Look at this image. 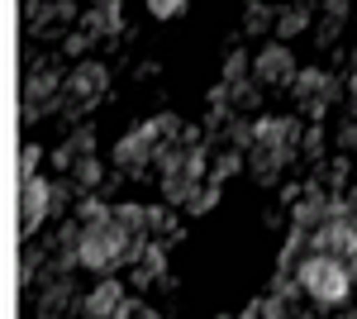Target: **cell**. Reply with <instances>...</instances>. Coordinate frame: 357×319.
<instances>
[{"mask_svg":"<svg viewBox=\"0 0 357 319\" xmlns=\"http://www.w3.org/2000/svg\"><path fill=\"white\" fill-rule=\"evenodd\" d=\"M333 143H338L343 153H357V114H348V119L338 124V133H333Z\"/></svg>","mask_w":357,"mask_h":319,"instance_id":"cell-29","label":"cell"},{"mask_svg":"<svg viewBox=\"0 0 357 319\" xmlns=\"http://www.w3.org/2000/svg\"><path fill=\"white\" fill-rule=\"evenodd\" d=\"M176 234H181V224H176V214H172V205H148V239L172 243Z\"/></svg>","mask_w":357,"mask_h":319,"instance_id":"cell-18","label":"cell"},{"mask_svg":"<svg viewBox=\"0 0 357 319\" xmlns=\"http://www.w3.org/2000/svg\"><path fill=\"white\" fill-rule=\"evenodd\" d=\"M324 148H329V129H324V124H310V129H305V138H301V158H324Z\"/></svg>","mask_w":357,"mask_h":319,"instance_id":"cell-25","label":"cell"},{"mask_svg":"<svg viewBox=\"0 0 357 319\" xmlns=\"http://www.w3.org/2000/svg\"><path fill=\"white\" fill-rule=\"evenodd\" d=\"M138 319H162V315H158V310H148V305H143V315H138Z\"/></svg>","mask_w":357,"mask_h":319,"instance_id":"cell-34","label":"cell"},{"mask_svg":"<svg viewBox=\"0 0 357 319\" xmlns=\"http://www.w3.org/2000/svg\"><path fill=\"white\" fill-rule=\"evenodd\" d=\"M257 101H262V86H257V81L229 86V110H257Z\"/></svg>","mask_w":357,"mask_h":319,"instance_id":"cell-26","label":"cell"},{"mask_svg":"<svg viewBox=\"0 0 357 319\" xmlns=\"http://www.w3.org/2000/svg\"><path fill=\"white\" fill-rule=\"evenodd\" d=\"M72 181H77L82 191H96V186H105L110 177H105L100 158H86V162H77V167H72Z\"/></svg>","mask_w":357,"mask_h":319,"instance_id":"cell-23","label":"cell"},{"mask_svg":"<svg viewBox=\"0 0 357 319\" xmlns=\"http://www.w3.org/2000/svg\"><path fill=\"white\" fill-rule=\"evenodd\" d=\"M296 281H301V291L314 300V305H324V310H343L348 300H353V276H348V267L333 262V258H305L301 272H296Z\"/></svg>","mask_w":357,"mask_h":319,"instance_id":"cell-2","label":"cell"},{"mask_svg":"<svg viewBox=\"0 0 357 319\" xmlns=\"http://www.w3.org/2000/svg\"><path fill=\"white\" fill-rule=\"evenodd\" d=\"M91 43H96V38H86L82 29H72V34H67V48H62V53H67V57H77V62H86Z\"/></svg>","mask_w":357,"mask_h":319,"instance_id":"cell-30","label":"cell"},{"mask_svg":"<svg viewBox=\"0 0 357 319\" xmlns=\"http://www.w3.org/2000/svg\"><path fill=\"white\" fill-rule=\"evenodd\" d=\"M305 258H310V234H305V229H291V234H286V243H281L276 272H281V276H291V267L301 272V262H305Z\"/></svg>","mask_w":357,"mask_h":319,"instance_id":"cell-14","label":"cell"},{"mask_svg":"<svg viewBox=\"0 0 357 319\" xmlns=\"http://www.w3.org/2000/svg\"><path fill=\"white\" fill-rule=\"evenodd\" d=\"M148 10H153L158 20H172V15H186V5H181V0H153Z\"/></svg>","mask_w":357,"mask_h":319,"instance_id":"cell-31","label":"cell"},{"mask_svg":"<svg viewBox=\"0 0 357 319\" xmlns=\"http://www.w3.org/2000/svg\"><path fill=\"white\" fill-rule=\"evenodd\" d=\"M205 186V181H195V177H186V172H172V177H162V195L172 210H186L191 205V195Z\"/></svg>","mask_w":357,"mask_h":319,"instance_id":"cell-16","label":"cell"},{"mask_svg":"<svg viewBox=\"0 0 357 319\" xmlns=\"http://www.w3.org/2000/svg\"><path fill=\"white\" fill-rule=\"evenodd\" d=\"M348 101H353V114H357V72L348 77Z\"/></svg>","mask_w":357,"mask_h":319,"instance_id":"cell-33","label":"cell"},{"mask_svg":"<svg viewBox=\"0 0 357 319\" xmlns=\"http://www.w3.org/2000/svg\"><path fill=\"white\" fill-rule=\"evenodd\" d=\"M243 167H248V153H238V148H220V153L210 158V181L224 186V181H229L234 172H243Z\"/></svg>","mask_w":357,"mask_h":319,"instance_id":"cell-19","label":"cell"},{"mask_svg":"<svg viewBox=\"0 0 357 319\" xmlns=\"http://www.w3.org/2000/svg\"><path fill=\"white\" fill-rule=\"evenodd\" d=\"M348 200H353V210H357V186H353V195H348Z\"/></svg>","mask_w":357,"mask_h":319,"instance_id":"cell-35","label":"cell"},{"mask_svg":"<svg viewBox=\"0 0 357 319\" xmlns=\"http://www.w3.org/2000/svg\"><path fill=\"white\" fill-rule=\"evenodd\" d=\"M220 81H224V86H243V81H252V57L234 48V53L224 57V77Z\"/></svg>","mask_w":357,"mask_h":319,"instance_id":"cell-22","label":"cell"},{"mask_svg":"<svg viewBox=\"0 0 357 319\" xmlns=\"http://www.w3.org/2000/svg\"><path fill=\"white\" fill-rule=\"evenodd\" d=\"M67 310H82V300H77V291H72V281H67V276L43 281V291H38V319H62Z\"/></svg>","mask_w":357,"mask_h":319,"instance_id":"cell-10","label":"cell"},{"mask_svg":"<svg viewBox=\"0 0 357 319\" xmlns=\"http://www.w3.org/2000/svg\"><path fill=\"white\" fill-rule=\"evenodd\" d=\"M215 205H220V186H215V181H205V186H200V191L191 195V205H186V214H210Z\"/></svg>","mask_w":357,"mask_h":319,"instance_id":"cell-27","label":"cell"},{"mask_svg":"<svg viewBox=\"0 0 357 319\" xmlns=\"http://www.w3.org/2000/svg\"><path fill=\"white\" fill-rule=\"evenodd\" d=\"M38 162H43V148H38V143H24V148H20V181H33Z\"/></svg>","mask_w":357,"mask_h":319,"instance_id":"cell-28","label":"cell"},{"mask_svg":"<svg viewBox=\"0 0 357 319\" xmlns=\"http://www.w3.org/2000/svg\"><path fill=\"white\" fill-rule=\"evenodd\" d=\"M343 20H348V5H329V10H324V20H319V29H314L319 48H329L333 38L343 34Z\"/></svg>","mask_w":357,"mask_h":319,"instance_id":"cell-21","label":"cell"},{"mask_svg":"<svg viewBox=\"0 0 357 319\" xmlns=\"http://www.w3.org/2000/svg\"><path fill=\"white\" fill-rule=\"evenodd\" d=\"M348 177H353V158H348V153H338L333 162H319V177H314V181L329 191V195H343Z\"/></svg>","mask_w":357,"mask_h":319,"instance_id":"cell-15","label":"cell"},{"mask_svg":"<svg viewBox=\"0 0 357 319\" xmlns=\"http://www.w3.org/2000/svg\"><path fill=\"white\" fill-rule=\"evenodd\" d=\"M158 281H167V243L134 239V276H129V286H158Z\"/></svg>","mask_w":357,"mask_h":319,"instance_id":"cell-8","label":"cell"},{"mask_svg":"<svg viewBox=\"0 0 357 319\" xmlns=\"http://www.w3.org/2000/svg\"><path fill=\"white\" fill-rule=\"evenodd\" d=\"M77 29H82L86 38H96V43H100V38H114V34L124 29V10H119L114 0H110V5H91Z\"/></svg>","mask_w":357,"mask_h":319,"instance_id":"cell-12","label":"cell"},{"mask_svg":"<svg viewBox=\"0 0 357 319\" xmlns=\"http://www.w3.org/2000/svg\"><path fill=\"white\" fill-rule=\"evenodd\" d=\"M110 158H114V172H119V177H143V172L153 167V158H158V138H153V129H148V119L134 124V129L114 143Z\"/></svg>","mask_w":357,"mask_h":319,"instance_id":"cell-3","label":"cell"},{"mask_svg":"<svg viewBox=\"0 0 357 319\" xmlns=\"http://www.w3.org/2000/svg\"><path fill=\"white\" fill-rule=\"evenodd\" d=\"M105 86H110V67H105L100 57H86V62H77V67L67 72V86H62V96L91 110L96 101H100V96H105Z\"/></svg>","mask_w":357,"mask_h":319,"instance_id":"cell-5","label":"cell"},{"mask_svg":"<svg viewBox=\"0 0 357 319\" xmlns=\"http://www.w3.org/2000/svg\"><path fill=\"white\" fill-rule=\"evenodd\" d=\"M276 15H281V10H272V5H248L243 10V34H267V29H276Z\"/></svg>","mask_w":357,"mask_h":319,"instance_id":"cell-24","label":"cell"},{"mask_svg":"<svg viewBox=\"0 0 357 319\" xmlns=\"http://www.w3.org/2000/svg\"><path fill=\"white\" fill-rule=\"evenodd\" d=\"M310 253H314V258H333V262L357 258V214L329 219L324 229H314V234H310Z\"/></svg>","mask_w":357,"mask_h":319,"instance_id":"cell-4","label":"cell"},{"mask_svg":"<svg viewBox=\"0 0 357 319\" xmlns=\"http://www.w3.org/2000/svg\"><path fill=\"white\" fill-rule=\"evenodd\" d=\"M53 214V181H43V177H33L20 186V234H38L43 229V219Z\"/></svg>","mask_w":357,"mask_h":319,"instance_id":"cell-7","label":"cell"},{"mask_svg":"<svg viewBox=\"0 0 357 319\" xmlns=\"http://www.w3.org/2000/svg\"><path fill=\"white\" fill-rule=\"evenodd\" d=\"M110 219L129 234V239H148V205H134V200H124V205H114Z\"/></svg>","mask_w":357,"mask_h":319,"instance_id":"cell-17","label":"cell"},{"mask_svg":"<svg viewBox=\"0 0 357 319\" xmlns=\"http://www.w3.org/2000/svg\"><path fill=\"white\" fill-rule=\"evenodd\" d=\"M82 267L110 276L119 267H134V239L114 224V219H100V224H82Z\"/></svg>","mask_w":357,"mask_h":319,"instance_id":"cell-1","label":"cell"},{"mask_svg":"<svg viewBox=\"0 0 357 319\" xmlns=\"http://www.w3.org/2000/svg\"><path fill=\"white\" fill-rule=\"evenodd\" d=\"M286 162H291V158H286V153H276V148H252V153H248V172H252L262 186H272Z\"/></svg>","mask_w":357,"mask_h":319,"instance_id":"cell-13","label":"cell"},{"mask_svg":"<svg viewBox=\"0 0 357 319\" xmlns=\"http://www.w3.org/2000/svg\"><path fill=\"white\" fill-rule=\"evenodd\" d=\"M124 300H129L124 281H114V276H100V281H96V286L82 295V315H86V319H114Z\"/></svg>","mask_w":357,"mask_h":319,"instance_id":"cell-9","label":"cell"},{"mask_svg":"<svg viewBox=\"0 0 357 319\" xmlns=\"http://www.w3.org/2000/svg\"><path fill=\"white\" fill-rule=\"evenodd\" d=\"M296 77H301V67H296V53L286 43L257 48V57H252V81L257 86H291Z\"/></svg>","mask_w":357,"mask_h":319,"instance_id":"cell-6","label":"cell"},{"mask_svg":"<svg viewBox=\"0 0 357 319\" xmlns=\"http://www.w3.org/2000/svg\"><path fill=\"white\" fill-rule=\"evenodd\" d=\"M238 319H267V310H262V300H248L243 305V315Z\"/></svg>","mask_w":357,"mask_h":319,"instance_id":"cell-32","label":"cell"},{"mask_svg":"<svg viewBox=\"0 0 357 319\" xmlns=\"http://www.w3.org/2000/svg\"><path fill=\"white\" fill-rule=\"evenodd\" d=\"M86 158H96V133L86 129V124H82V129H72V133H67V138L53 148L57 172H67V177H72V167H77V162H86Z\"/></svg>","mask_w":357,"mask_h":319,"instance_id":"cell-11","label":"cell"},{"mask_svg":"<svg viewBox=\"0 0 357 319\" xmlns=\"http://www.w3.org/2000/svg\"><path fill=\"white\" fill-rule=\"evenodd\" d=\"M310 20H314V10H310V5H286V10L276 15V34H281V43H286V38H296V34H305Z\"/></svg>","mask_w":357,"mask_h":319,"instance_id":"cell-20","label":"cell"}]
</instances>
